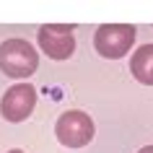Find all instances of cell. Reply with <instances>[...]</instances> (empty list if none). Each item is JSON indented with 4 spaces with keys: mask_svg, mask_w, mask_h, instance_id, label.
<instances>
[{
    "mask_svg": "<svg viewBox=\"0 0 153 153\" xmlns=\"http://www.w3.org/2000/svg\"><path fill=\"white\" fill-rule=\"evenodd\" d=\"M39 68V55L26 39H8L0 44V70L8 78H29Z\"/></svg>",
    "mask_w": 153,
    "mask_h": 153,
    "instance_id": "obj_1",
    "label": "cell"
},
{
    "mask_svg": "<svg viewBox=\"0 0 153 153\" xmlns=\"http://www.w3.org/2000/svg\"><path fill=\"white\" fill-rule=\"evenodd\" d=\"M132 42H135V26L130 24H101L94 34V47L106 60L125 57L132 49Z\"/></svg>",
    "mask_w": 153,
    "mask_h": 153,
    "instance_id": "obj_2",
    "label": "cell"
},
{
    "mask_svg": "<svg viewBox=\"0 0 153 153\" xmlns=\"http://www.w3.org/2000/svg\"><path fill=\"white\" fill-rule=\"evenodd\" d=\"M94 120L81 109L62 112L55 125V135L65 148H83L94 140Z\"/></svg>",
    "mask_w": 153,
    "mask_h": 153,
    "instance_id": "obj_3",
    "label": "cell"
},
{
    "mask_svg": "<svg viewBox=\"0 0 153 153\" xmlns=\"http://www.w3.org/2000/svg\"><path fill=\"white\" fill-rule=\"evenodd\" d=\"M36 106V88L31 83H16L0 99V114L8 122H24Z\"/></svg>",
    "mask_w": 153,
    "mask_h": 153,
    "instance_id": "obj_4",
    "label": "cell"
},
{
    "mask_svg": "<svg viewBox=\"0 0 153 153\" xmlns=\"http://www.w3.org/2000/svg\"><path fill=\"white\" fill-rule=\"evenodd\" d=\"M39 49L52 60H68L75 49V36H73V26L65 24H44L39 29Z\"/></svg>",
    "mask_w": 153,
    "mask_h": 153,
    "instance_id": "obj_5",
    "label": "cell"
},
{
    "mask_svg": "<svg viewBox=\"0 0 153 153\" xmlns=\"http://www.w3.org/2000/svg\"><path fill=\"white\" fill-rule=\"evenodd\" d=\"M130 73L143 86H153V44H143V47H137L132 52V57H130Z\"/></svg>",
    "mask_w": 153,
    "mask_h": 153,
    "instance_id": "obj_6",
    "label": "cell"
},
{
    "mask_svg": "<svg viewBox=\"0 0 153 153\" xmlns=\"http://www.w3.org/2000/svg\"><path fill=\"white\" fill-rule=\"evenodd\" d=\"M137 153H153V145H145V148H140Z\"/></svg>",
    "mask_w": 153,
    "mask_h": 153,
    "instance_id": "obj_7",
    "label": "cell"
},
{
    "mask_svg": "<svg viewBox=\"0 0 153 153\" xmlns=\"http://www.w3.org/2000/svg\"><path fill=\"white\" fill-rule=\"evenodd\" d=\"M8 153H24V151H8Z\"/></svg>",
    "mask_w": 153,
    "mask_h": 153,
    "instance_id": "obj_8",
    "label": "cell"
}]
</instances>
